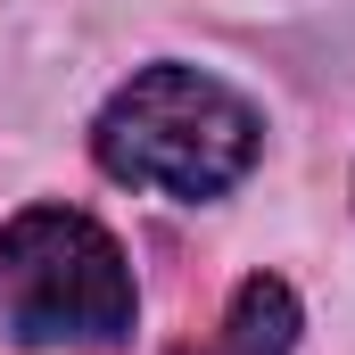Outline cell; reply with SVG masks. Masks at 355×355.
Masks as SVG:
<instances>
[{"mask_svg":"<svg viewBox=\"0 0 355 355\" xmlns=\"http://www.w3.org/2000/svg\"><path fill=\"white\" fill-rule=\"evenodd\" d=\"M132 306V265L107 223L75 207H25L0 223V355H116Z\"/></svg>","mask_w":355,"mask_h":355,"instance_id":"6da1fadb","label":"cell"},{"mask_svg":"<svg viewBox=\"0 0 355 355\" xmlns=\"http://www.w3.org/2000/svg\"><path fill=\"white\" fill-rule=\"evenodd\" d=\"M265 116L207 67H141L91 124V157L157 198H223L257 166Z\"/></svg>","mask_w":355,"mask_h":355,"instance_id":"7a4b0ae2","label":"cell"},{"mask_svg":"<svg viewBox=\"0 0 355 355\" xmlns=\"http://www.w3.org/2000/svg\"><path fill=\"white\" fill-rule=\"evenodd\" d=\"M289 347H297V297H289V281L248 272V281L232 289L223 322H215L207 339L174 347V355H289Z\"/></svg>","mask_w":355,"mask_h":355,"instance_id":"3957f363","label":"cell"}]
</instances>
